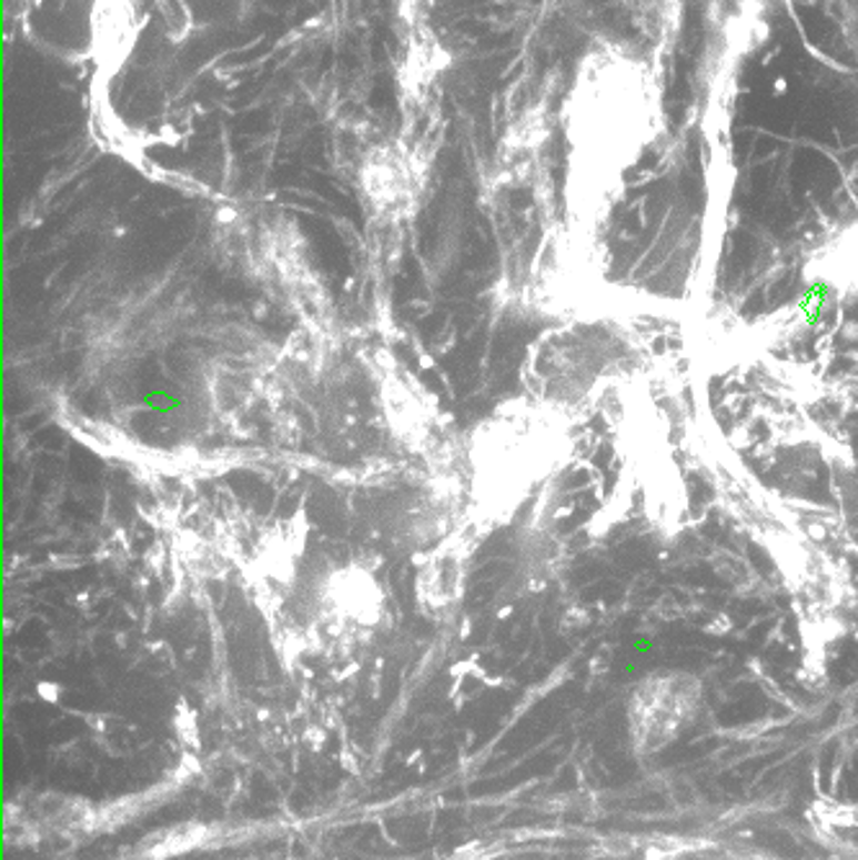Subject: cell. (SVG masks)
Listing matches in <instances>:
<instances>
[{
    "label": "cell",
    "instance_id": "cell-3",
    "mask_svg": "<svg viewBox=\"0 0 858 860\" xmlns=\"http://www.w3.org/2000/svg\"><path fill=\"white\" fill-rule=\"evenodd\" d=\"M807 276L832 292L858 296V220L840 227L809 255Z\"/></svg>",
    "mask_w": 858,
    "mask_h": 860
},
{
    "label": "cell",
    "instance_id": "cell-1",
    "mask_svg": "<svg viewBox=\"0 0 858 860\" xmlns=\"http://www.w3.org/2000/svg\"><path fill=\"white\" fill-rule=\"evenodd\" d=\"M571 186L581 216L606 214L624 175L665 130L663 91L653 65L627 44L604 42L585 54L567 99Z\"/></svg>",
    "mask_w": 858,
    "mask_h": 860
},
{
    "label": "cell",
    "instance_id": "cell-2",
    "mask_svg": "<svg viewBox=\"0 0 858 860\" xmlns=\"http://www.w3.org/2000/svg\"><path fill=\"white\" fill-rule=\"evenodd\" d=\"M701 706V682L684 670L647 675L629 696V731L639 752H657L670 745Z\"/></svg>",
    "mask_w": 858,
    "mask_h": 860
}]
</instances>
